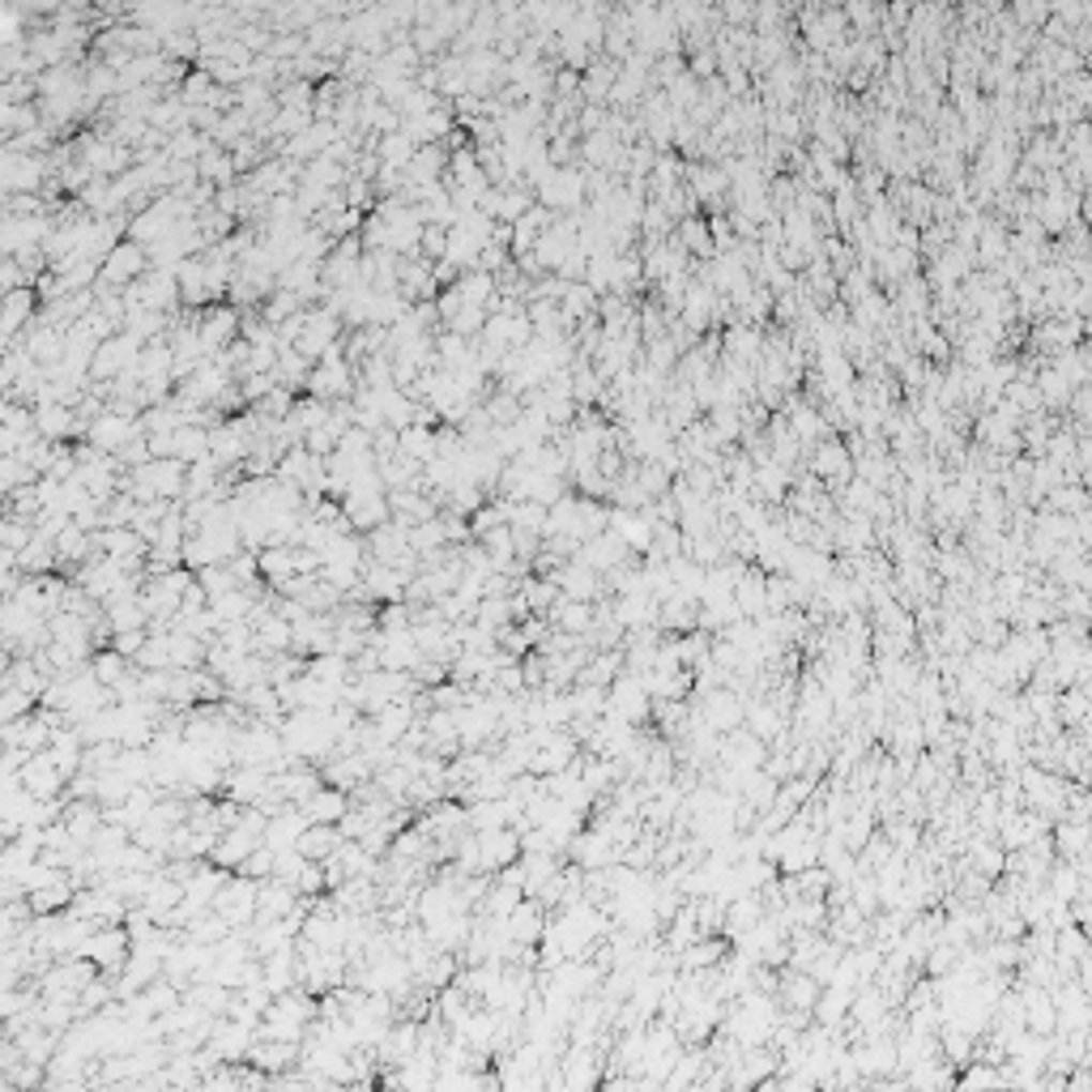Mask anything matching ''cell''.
Masks as SVG:
<instances>
[{
    "instance_id": "f1b7e54d",
    "label": "cell",
    "mask_w": 1092,
    "mask_h": 1092,
    "mask_svg": "<svg viewBox=\"0 0 1092 1092\" xmlns=\"http://www.w3.org/2000/svg\"><path fill=\"white\" fill-rule=\"evenodd\" d=\"M34 295L30 291H9V312H4V334H17V325L30 317Z\"/></svg>"
},
{
    "instance_id": "7402d4cb",
    "label": "cell",
    "mask_w": 1092,
    "mask_h": 1092,
    "mask_svg": "<svg viewBox=\"0 0 1092 1092\" xmlns=\"http://www.w3.org/2000/svg\"><path fill=\"white\" fill-rule=\"evenodd\" d=\"M342 832H338V824H312L304 836H299V849L308 853V858H317V862H325V858H334L338 849H342Z\"/></svg>"
},
{
    "instance_id": "6da1fadb",
    "label": "cell",
    "mask_w": 1092,
    "mask_h": 1092,
    "mask_svg": "<svg viewBox=\"0 0 1092 1092\" xmlns=\"http://www.w3.org/2000/svg\"><path fill=\"white\" fill-rule=\"evenodd\" d=\"M128 952H133V939H128V926H124V922H111V926L90 930V939L77 948V956L94 960V965H98V973H111V978H120V969H124Z\"/></svg>"
},
{
    "instance_id": "ac0fdd59",
    "label": "cell",
    "mask_w": 1092,
    "mask_h": 1092,
    "mask_svg": "<svg viewBox=\"0 0 1092 1092\" xmlns=\"http://www.w3.org/2000/svg\"><path fill=\"white\" fill-rule=\"evenodd\" d=\"M347 811H351V794L338 789V785H329V781L304 802V815H308L312 824H338Z\"/></svg>"
},
{
    "instance_id": "ba28073f",
    "label": "cell",
    "mask_w": 1092,
    "mask_h": 1092,
    "mask_svg": "<svg viewBox=\"0 0 1092 1092\" xmlns=\"http://www.w3.org/2000/svg\"><path fill=\"white\" fill-rule=\"evenodd\" d=\"M636 551L615 534V529H602V534H594L589 542H581V551H576V559L581 564H589V568H598V572H611V568H619V564H628Z\"/></svg>"
},
{
    "instance_id": "5b68a950",
    "label": "cell",
    "mask_w": 1092,
    "mask_h": 1092,
    "mask_svg": "<svg viewBox=\"0 0 1092 1092\" xmlns=\"http://www.w3.org/2000/svg\"><path fill=\"white\" fill-rule=\"evenodd\" d=\"M252 1042H257V1025H248V1020H240V1016H218V1020H214L210 1050H214L222 1063H248Z\"/></svg>"
},
{
    "instance_id": "52a82bcc",
    "label": "cell",
    "mask_w": 1092,
    "mask_h": 1092,
    "mask_svg": "<svg viewBox=\"0 0 1092 1092\" xmlns=\"http://www.w3.org/2000/svg\"><path fill=\"white\" fill-rule=\"evenodd\" d=\"M559 1076H564V1089L568 1092H589L602 1085V1055L598 1050H581V1046H568V1055L559 1059Z\"/></svg>"
},
{
    "instance_id": "7c38bea8",
    "label": "cell",
    "mask_w": 1092,
    "mask_h": 1092,
    "mask_svg": "<svg viewBox=\"0 0 1092 1092\" xmlns=\"http://www.w3.org/2000/svg\"><path fill=\"white\" fill-rule=\"evenodd\" d=\"M611 529L636 551V555H649L653 551V538H658V525L649 512H628V508H615L611 512Z\"/></svg>"
},
{
    "instance_id": "4316f807",
    "label": "cell",
    "mask_w": 1092,
    "mask_h": 1092,
    "mask_svg": "<svg viewBox=\"0 0 1092 1092\" xmlns=\"http://www.w3.org/2000/svg\"><path fill=\"white\" fill-rule=\"evenodd\" d=\"M274 862H278V849H270L265 841L244 858V866H240V875H248V879H270L274 875Z\"/></svg>"
},
{
    "instance_id": "30bf717a",
    "label": "cell",
    "mask_w": 1092,
    "mask_h": 1092,
    "mask_svg": "<svg viewBox=\"0 0 1092 1092\" xmlns=\"http://www.w3.org/2000/svg\"><path fill=\"white\" fill-rule=\"evenodd\" d=\"M555 581H559V594H564V598H576V602H598V598H602V572L589 568V564H581V559H564L559 572H555Z\"/></svg>"
},
{
    "instance_id": "d6986e66",
    "label": "cell",
    "mask_w": 1092,
    "mask_h": 1092,
    "mask_svg": "<svg viewBox=\"0 0 1092 1092\" xmlns=\"http://www.w3.org/2000/svg\"><path fill=\"white\" fill-rule=\"evenodd\" d=\"M521 901H525V888H521L517 879L491 875V888H487V896H482L478 913H487V918H508V913H512Z\"/></svg>"
},
{
    "instance_id": "ffe728a7",
    "label": "cell",
    "mask_w": 1092,
    "mask_h": 1092,
    "mask_svg": "<svg viewBox=\"0 0 1092 1092\" xmlns=\"http://www.w3.org/2000/svg\"><path fill=\"white\" fill-rule=\"evenodd\" d=\"M73 896H77L73 875H60L56 883L34 888V892H30V905H34V913H64V909L73 905Z\"/></svg>"
},
{
    "instance_id": "e0dca14e",
    "label": "cell",
    "mask_w": 1092,
    "mask_h": 1092,
    "mask_svg": "<svg viewBox=\"0 0 1092 1092\" xmlns=\"http://www.w3.org/2000/svg\"><path fill=\"white\" fill-rule=\"evenodd\" d=\"M547 619H551V628H559V632H572V636H589V632H594V619H598V611H594V602L559 598V602L547 611Z\"/></svg>"
},
{
    "instance_id": "cb8c5ba5",
    "label": "cell",
    "mask_w": 1092,
    "mask_h": 1092,
    "mask_svg": "<svg viewBox=\"0 0 1092 1092\" xmlns=\"http://www.w3.org/2000/svg\"><path fill=\"white\" fill-rule=\"evenodd\" d=\"M34 431H39L43 440H64V435L73 431V418H68L64 405H39V410H34Z\"/></svg>"
},
{
    "instance_id": "5bb4252c",
    "label": "cell",
    "mask_w": 1092,
    "mask_h": 1092,
    "mask_svg": "<svg viewBox=\"0 0 1092 1092\" xmlns=\"http://www.w3.org/2000/svg\"><path fill=\"white\" fill-rule=\"evenodd\" d=\"M734 602H738V611H742L747 619L768 615V572L747 564V568H742V576L734 581Z\"/></svg>"
},
{
    "instance_id": "44dd1931",
    "label": "cell",
    "mask_w": 1092,
    "mask_h": 1092,
    "mask_svg": "<svg viewBox=\"0 0 1092 1092\" xmlns=\"http://www.w3.org/2000/svg\"><path fill=\"white\" fill-rule=\"evenodd\" d=\"M521 598H525V606H529V615H547L564 594H559V581L555 576H525L521 581Z\"/></svg>"
},
{
    "instance_id": "83f0119b",
    "label": "cell",
    "mask_w": 1092,
    "mask_h": 1092,
    "mask_svg": "<svg viewBox=\"0 0 1092 1092\" xmlns=\"http://www.w3.org/2000/svg\"><path fill=\"white\" fill-rule=\"evenodd\" d=\"M973 866L982 871V875H999L1003 866H1008V858H1003V849L999 845H990V841H973Z\"/></svg>"
},
{
    "instance_id": "f546056e",
    "label": "cell",
    "mask_w": 1092,
    "mask_h": 1092,
    "mask_svg": "<svg viewBox=\"0 0 1092 1092\" xmlns=\"http://www.w3.org/2000/svg\"><path fill=\"white\" fill-rule=\"evenodd\" d=\"M145 641H150V628H133V632H116V636H111V645H116L120 653H128L133 662H137V653L145 649Z\"/></svg>"
},
{
    "instance_id": "2e32d148",
    "label": "cell",
    "mask_w": 1092,
    "mask_h": 1092,
    "mask_svg": "<svg viewBox=\"0 0 1092 1092\" xmlns=\"http://www.w3.org/2000/svg\"><path fill=\"white\" fill-rule=\"evenodd\" d=\"M508 930H512V939L517 943H542V935H547V905L542 901H534V896H525L512 913H508Z\"/></svg>"
},
{
    "instance_id": "d4e9b609",
    "label": "cell",
    "mask_w": 1092,
    "mask_h": 1092,
    "mask_svg": "<svg viewBox=\"0 0 1092 1092\" xmlns=\"http://www.w3.org/2000/svg\"><path fill=\"white\" fill-rule=\"evenodd\" d=\"M39 709V696L34 692H21V688H0V722H17V718H30Z\"/></svg>"
},
{
    "instance_id": "8992f818",
    "label": "cell",
    "mask_w": 1092,
    "mask_h": 1092,
    "mask_svg": "<svg viewBox=\"0 0 1092 1092\" xmlns=\"http://www.w3.org/2000/svg\"><path fill=\"white\" fill-rule=\"evenodd\" d=\"M701 722H709L718 734H729V729L747 726V701H742V692H734L729 683L726 688H713V692L705 696Z\"/></svg>"
},
{
    "instance_id": "3957f363",
    "label": "cell",
    "mask_w": 1092,
    "mask_h": 1092,
    "mask_svg": "<svg viewBox=\"0 0 1092 1092\" xmlns=\"http://www.w3.org/2000/svg\"><path fill=\"white\" fill-rule=\"evenodd\" d=\"M98 973L94 960L86 956H64L56 965H47L39 973V986H43V999H81V990L90 986V978Z\"/></svg>"
},
{
    "instance_id": "603a6c76",
    "label": "cell",
    "mask_w": 1092,
    "mask_h": 1092,
    "mask_svg": "<svg viewBox=\"0 0 1092 1092\" xmlns=\"http://www.w3.org/2000/svg\"><path fill=\"white\" fill-rule=\"evenodd\" d=\"M137 785H141V781H133L124 768H107V772H98V802H103V806H120Z\"/></svg>"
},
{
    "instance_id": "8fae6325",
    "label": "cell",
    "mask_w": 1092,
    "mask_h": 1092,
    "mask_svg": "<svg viewBox=\"0 0 1092 1092\" xmlns=\"http://www.w3.org/2000/svg\"><path fill=\"white\" fill-rule=\"evenodd\" d=\"M478 845H482V862H487L491 875L504 871V866H512V862L525 853L517 828H487V832H478Z\"/></svg>"
},
{
    "instance_id": "277c9868",
    "label": "cell",
    "mask_w": 1092,
    "mask_h": 1092,
    "mask_svg": "<svg viewBox=\"0 0 1092 1092\" xmlns=\"http://www.w3.org/2000/svg\"><path fill=\"white\" fill-rule=\"evenodd\" d=\"M257 892H261V879H248V875H240V871L222 883L214 909L231 922V930H244V926L257 922Z\"/></svg>"
},
{
    "instance_id": "4fadbf2b",
    "label": "cell",
    "mask_w": 1092,
    "mask_h": 1092,
    "mask_svg": "<svg viewBox=\"0 0 1092 1092\" xmlns=\"http://www.w3.org/2000/svg\"><path fill=\"white\" fill-rule=\"evenodd\" d=\"M21 781H26V789H30L34 798H60L64 785H68V776L51 764L47 751H34V755H30V764L21 768Z\"/></svg>"
},
{
    "instance_id": "484cf974",
    "label": "cell",
    "mask_w": 1092,
    "mask_h": 1092,
    "mask_svg": "<svg viewBox=\"0 0 1092 1092\" xmlns=\"http://www.w3.org/2000/svg\"><path fill=\"white\" fill-rule=\"evenodd\" d=\"M137 270H141V248H137V244H120V248L107 257V278H111V282H128Z\"/></svg>"
},
{
    "instance_id": "9c48e42d",
    "label": "cell",
    "mask_w": 1092,
    "mask_h": 1092,
    "mask_svg": "<svg viewBox=\"0 0 1092 1092\" xmlns=\"http://www.w3.org/2000/svg\"><path fill=\"white\" fill-rule=\"evenodd\" d=\"M371 641L380 645V666H384V671H414V666L422 662V649H418L414 628H405V632H375Z\"/></svg>"
},
{
    "instance_id": "7a4b0ae2",
    "label": "cell",
    "mask_w": 1092,
    "mask_h": 1092,
    "mask_svg": "<svg viewBox=\"0 0 1092 1092\" xmlns=\"http://www.w3.org/2000/svg\"><path fill=\"white\" fill-rule=\"evenodd\" d=\"M653 692H649V683H645V675H632V671H624L615 683H611V701H606V713H615V718H624V722H632V726H645L649 718H653Z\"/></svg>"
},
{
    "instance_id": "9a60e30c",
    "label": "cell",
    "mask_w": 1092,
    "mask_h": 1092,
    "mask_svg": "<svg viewBox=\"0 0 1092 1092\" xmlns=\"http://www.w3.org/2000/svg\"><path fill=\"white\" fill-rule=\"evenodd\" d=\"M312 828V819L304 815V806H287L278 815H270V828H265V845L270 849H295L299 836Z\"/></svg>"
}]
</instances>
